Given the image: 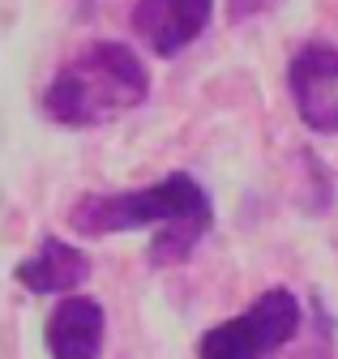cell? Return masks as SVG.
Listing matches in <instances>:
<instances>
[{
  "label": "cell",
  "instance_id": "5b68a950",
  "mask_svg": "<svg viewBox=\"0 0 338 359\" xmlns=\"http://www.w3.org/2000/svg\"><path fill=\"white\" fill-rule=\"evenodd\" d=\"M215 0H137L133 5V34L154 56H176L210 26Z\"/></svg>",
  "mask_w": 338,
  "mask_h": 359
},
{
  "label": "cell",
  "instance_id": "6da1fadb",
  "mask_svg": "<svg viewBox=\"0 0 338 359\" xmlns=\"http://www.w3.org/2000/svg\"><path fill=\"white\" fill-rule=\"evenodd\" d=\"M210 197L193 175L172 171L158 184L142 193H99L81 197L69 210V227L77 236H116V231H137V227H158L150 240V265H180L193 257L197 240L210 231Z\"/></svg>",
  "mask_w": 338,
  "mask_h": 359
},
{
  "label": "cell",
  "instance_id": "8992f818",
  "mask_svg": "<svg viewBox=\"0 0 338 359\" xmlns=\"http://www.w3.org/2000/svg\"><path fill=\"white\" fill-rule=\"evenodd\" d=\"M103 338H107L103 304H95L86 295H69L65 304H56L48 317V330H43L52 359H99Z\"/></svg>",
  "mask_w": 338,
  "mask_h": 359
},
{
  "label": "cell",
  "instance_id": "7a4b0ae2",
  "mask_svg": "<svg viewBox=\"0 0 338 359\" xmlns=\"http://www.w3.org/2000/svg\"><path fill=\"white\" fill-rule=\"evenodd\" d=\"M150 95V73L124 43H95L73 56L48 86L43 111L69 128H95L142 107Z\"/></svg>",
  "mask_w": 338,
  "mask_h": 359
},
{
  "label": "cell",
  "instance_id": "3957f363",
  "mask_svg": "<svg viewBox=\"0 0 338 359\" xmlns=\"http://www.w3.org/2000/svg\"><path fill=\"white\" fill-rule=\"evenodd\" d=\"M300 321H304L300 299L283 287H274V291L252 299L248 312H240V317L201 334L197 355L201 359H266L270 351L287 346L300 334Z\"/></svg>",
  "mask_w": 338,
  "mask_h": 359
},
{
  "label": "cell",
  "instance_id": "277c9868",
  "mask_svg": "<svg viewBox=\"0 0 338 359\" xmlns=\"http://www.w3.org/2000/svg\"><path fill=\"white\" fill-rule=\"evenodd\" d=\"M287 86L300 120L317 133H338V48L309 43L291 56Z\"/></svg>",
  "mask_w": 338,
  "mask_h": 359
},
{
  "label": "cell",
  "instance_id": "52a82bcc",
  "mask_svg": "<svg viewBox=\"0 0 338 359\" xmlns=\"http://www.w3.org/2000/svg\"><path fill=\"white\" fill-rule=\"evenodd\" d=\"M90 278V257L60 236H43L39 252L18 265V283L34 295H69Z\"/></svg>",
  "mask_w": 338,
  "mask_h": 359
}]
</instances>
